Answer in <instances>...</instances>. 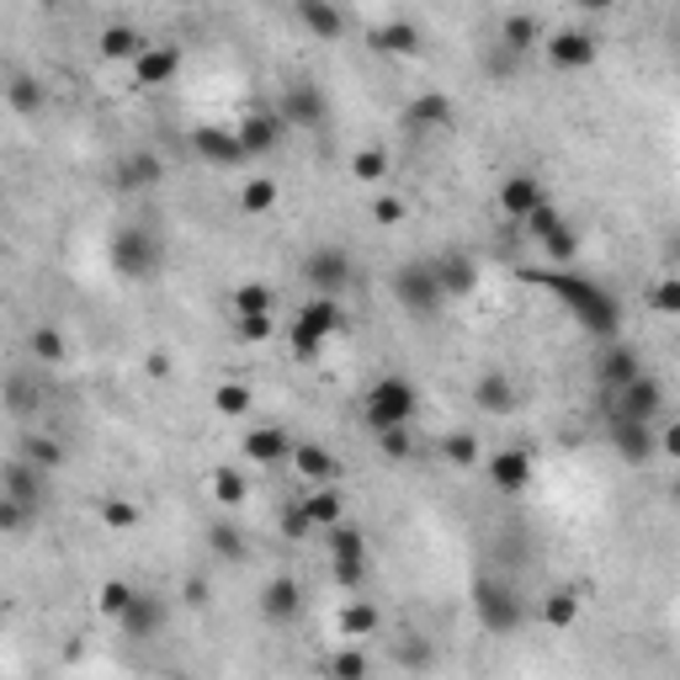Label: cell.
<instances>
[{
    "mask_svg": "<svg viewBox=\"0 0 680 680\" xmlns=\"http://www.w3.org/2000/svg\"><path fill=\"white\" fill-rule=\"evenodd\" d=\"M527 282H537L542 293H553L574 314V325L585 330V335H595V341H617L622 335V303L601 282H591V277H580V271H527Z\"/></svg>",
    "mask_w": 680,
    "mask_h": 680,
    "instance_id": "obj_1",
    "label": "cell"
},
{
    "mask_svg": "<svg viewBox=\"0 0 680 680\" xmlns=\"http://www.w3.org/2000/svg\"><path fill=\"white\" fill-rule=\"evenodd\" d=\"M298 612H303V585H298L293 574L267 580V591H261V617L277 622V627H288V622H298Z\"/></svg>",
    "mask_w": 680,
    "mask_h": 680,
    "instance_id": "obj_20",
    "label": "cell"
},
{
    "mask_svg": "<svg viewBox=\"0 0 680 680\" xmlns=\"http://www.w3.org/2000/svg\"><path fill=\"white\" fill-rule=\"evenodd\" d=\"M548 203V192H542V181L532 176V171H510V176L500 181V213L505 218H532L537 207Z\"/></svg>",
    "mask_w": 680,
    "mask_h": 680,
    "instance_id": "obj_16",
    "label": "cell"
},
{
    "mask_svg": "<svg viewBox=\"0 0 680 680\" xmlns=\"http://www.w3.org/2000/svg\"><path fill=\"white\" fill-rule=\"evenodd\" d=\"M388 176V149L384 144H367L352 154V181H361V186H384Z\"/></svg>",
    "mask_w": 680,
    "mask_h": 680,
    "instance_id": "obj_37",
    "label": "cell"
},
{
    "mask_svg": "<svg viewBox=\"0 0 680 680\" xmlns=\"http://www.w3.org/2000/svg\"><path fill=\"white\" fill-rule=\"evenodd\" d=\"M60 6H64V0H43V11H60Z\"/></svg>",
    "mask_w": 680,
    "mask_h": 680,
    "instance_id": "obj_62",
    "label": "cell"
},
{
    "mask_svg": "<svg viewBox=\"0 0 680 680\" xmlns=\"http://www.w3.org/2000/svg\"><path fill=\"white\" fill-rule=\"evenodd\" d=\"M367 213H373V224H378V229H399V224L410 218V203H404L399 192H378Z\"/></svg>",
    "mask_w": 680,
    "mask_h": 680,
    "instance_id": "obj_46",
    "label": "cell"
},
{
    "mask_svg": "<svg viewBox=\"0 0 680 680\" xmlns=\"http://www.w3.org/2000/svg\"><path fill=\"white\" fill-rule=\"evenodd\" d=\"M670 495H676V500H680V474H676V484H670Z\"/></svg>",
    "mask_w": 680,
    "mask_h": 680,
    "instance_id": "obj_63",
    "label": "cell"
},
{
    "mask_svg": "<svg viewBox=\"0 0 680 680\" xmlns=\"http://www.w3.org/2000/svg\"><path fill=\"white\" fill-rule=\"evenodd\" d=\"M537 245H542V256H548L553 267H574V261H580V235H574L569 224H559L553 235L537 239Z\"/></svg>",
    "mask_w": 680,
    "mask_h": 680,
    "instance_id": "obj_43",
    "label": "cell"
},
{
    "mask_svg": "<svg viewBox=\"0 0 680 680\" xmlns=\"http://www.w3.org/2000/svg\"><path fill=\"white\" fill-rule=\"evenodd\" d=\"M139 516H144V510H139V505L133 500H101V521H107V527H112V532H133V527H139Z\"/></svg>",
    "mask_w": 680,
    "mask_h": 680,
    "instance_id": "obj_49",
    "label": "cell"
},
{
    "mask_svg": "<svg viewBox=\"0 0 680 680\" xmlns=\"http://www.w3.org/2000/svg\"><path fill=\"white\" fill-rule=\"evenodd\" d=\"M6 101H11V112H17V118H37V112H43V86H37L32 75H11Z\"/></svg>",
    "mask_w": 680,
    "mask_h": 680,
    "instance_id": "obj_38",
    "label": "cell"
},
{
    "mask_svg": "<svg viewBox=\"0 0 680 680\" xmlns=\"http://www.w3.org/2000/svg\"><path fill=\"white\" fill-rule=\"evenodd\" d=\"M165 181V160L154 154V149H128L118 165V186L122 192H154Z\"/></svg>",
    "mask_w": 680,
    "mask_h": 680,
    "instance_id": "obj_21",
    "label": "cell"
},
{
    "mask_svg": "<svg viewBox=\"0 0 680 680\" xmlns=\"http://www.w3.org/2000/svg\"><path fill=\"white\" fill-rule=\"evenodd\" d=\"M32 356L37 361H48V367H60L64 356H69V346H64V330H54V325H43V330H32Z\"/></svg>",
    "mask_w": 680,
    "mask_h": 680,
    "instance_id": "obj_48",
    "label": "cell"
},
{
    "mask_svg": "<svg viewBox=\"0 0 680 680\" xmlns=\"http://www.w3.org/2000/svg\"><path fill=\"white\" fill-rule=\"evenodd\" d=\"M293 474L309 484H341V457L320 442H298L293 446Z\"/></svg>",
    "mask_w": 680,
    "mask_h": 680,
    "instance_id": "obj_23",
    "label": "cell"
},
{
    "mask_svg": "<svg viewBox=\"0 0 680 680\" xmlns=\"http://www.w3.org/2000/svg\"><path fill=\"white\" fill-rule=\"evenodd\" d=\"M298 22L309 28V37H320V43H341L346 37V17H341V6L335 0H293Z\"/></svg>",
    "mask_w": 680,
    "mask_h": 680,
    "instance_id": "obj_22",
    "label": "cell"
},
{
    "mask_svg": "<svg viewBox=\"0 0 680 680\" xmlns=\"http://www.w3.org/2000/svg\"><path fill=\"white\" fill-rule=\"evenodd\" d=\"M207 495H213L218 510H239V505L250 500V484H245L239 468H213V474H207Z\"/></svg>",
    "mask_w": 680,
    "mask_h": 680,
    "instance_id": "obj_34",
    "label": "cell"
},
{
    "mask_svg": "<svg viewBox=\"0 0 680 680\" xmlns=\"http://www.w3.org/2000/svg\"><path fill=\"white\" fill-rule=\"evenodd\" d=\"M612 414H627V420H659L665 414V384L659 378H649V373H638L627 388H617L612 393Z\"/></svg>",
    "mask_w": 680,
    "mask_h": 680,
    "instance_id": "obj_11",
    "label": "cell"
},
{
    "mask_svg": "<svg viewBox=\"0 0 680 680\" xmlns=\"http://www.w3.org/2000/svg\"><path fill=\"white\" fill-rule=\"evenodd\" d=\"M574 6H580V11H591V17H606L617 0H574Z\"/></svg>",
    "mask_w": 680,
    "mask_h": 680,
    "instance_id": "obj_61",
    "label": "cell"
},
{
    "mask_svg": "<svg viewBox=\"0 0 680 680\" xmlns=\"http://www.w3.org/2000/svg\"><path fill=\"white\" fill-rule=\"evenodd\" d=\"M468 601H474L478 627H484V633H495V638L516 633V627L527 622V601L516 595V585H510V580L478 574V580H474V591H468Z\"/></svg>",
    "mask_w": 680,
    "mask_h": 680,
    "instance_id": "obj_2",
    "label": "cell"
},
{
    "mask_svg": "<svg viewBox=\"0 0 680 680\" xmlns=\"http://www.w3.org/2000/svg\"><path fill=\"white\" fill-rule=\"evenodd\" d=\"M288 346H293L298 361H314V356L330 346V335H325V330H314L309 320H293V330H288Z\"/></svg>",
    "mask_w": 680,
    "mask_h": 680,
    "instance_id": "obj_44",
    "label": "cell"
},
{
    "mask_svg": "<svg viewBox=\"0 0 680 680\" xmlns=\"http://www.w3.org/2000/svg\"><path fill=\"white\" fill-rule=\"evenodd\" d=\"M277 197H282V192H277V181L271 176H250L245 186H239V213H256V218H261V213L277 207Z\"/></svg>",
    "mask_w": 680,
    "mask_h": 680,
    "instance_id": "obj_40",
    "label": "cell"
},
{
    "mask_svg": "<svg viewBox=\"0 0 680 680\" xmlns=\"http://www.w3.org/2000/svg\"><path fill=\"white\" fill-rule=\"evenodd\" d=\"M457 118V107H452V96L446 90H420L410 101V122L414 128H452Z\"/></svg>",
    "mask_w": 680,
    "mask_h": 680,
    "instance_id": "obj_31",
    "label": "cell"
},
{
    "mask_svg": "<svg viewBox=\"0 0 680 680\" xmlns=\"http://www.w3.org/2000/svg\"><path fill=\"white\" fill-rule=\"evenodd\" d=\"M676 48H680V11H676Z\"/></svg>",
    "mask_w": 680,
    "mask_h": 680,
    "instance_id": "obj_64",
    "label": "cell"
},
{
    "mask_svg": "<svg viewBox=\"0 0 680 680\" xmlns=\"http://www.w3.org/2000/svg\"><path fill=\"white\" fill-rule=\"evenodd\" d=\"M330 559H367V532L352 521L330 527Z\"/></svg>",
    "mask_w": 680,
    "mask_h": 680,
    "instance_id": "obj_45",
    "label": "cell"
},
{
    "mask_svg": "<svg viewBox=\"0 0 680 680\" xmlns=\"http://www.w3.org/2000/svg\"><path fill=\"white\" fill-rule=\"evenodd\" d=\"M181 601H186V606H207V580L203 574H192V580L181 585Z\"/></svg>",
    "mask_w": 680,
    "mask_h": 680,
    "instance_id": "obj_59",
    "label": "cell"
},
{
    "mask_svg": "<svg viewBox=\"0 0 680 680\" xmlns=\"http://www.w3.org/2000/svg\"><path fill=\"white\" fill-rule=\"evenodd\" d=\"M229 303H235V320L239 314H271V309H277V293H271L267 282H239L235 293H229Z\"/></svg>",
    "mask_w": 680,
    "mask_h": 680,
    "instance_id": "obj_41",
    "label": "cell"
},
{
    "mask_svg": "<svg viewBox=\"0 0 680 680\" xmlns=\"http://www.w3.org/2000/svg\"><path fill=\"white\" fill-rule=\"evenodd\" d=\"M638 373H644V356L633 352L627 341H601V356H595V384L606 388V393L627 388Z\"/></svg>",
    "mask_w": 680,
    "mask_h": 680,
    "instance_id": "obj_12",
    "label": "cell"
},
{
    "mask_svg": "<svg viewBox=\"0 0 680 680\" xmlns=\"http://www.w3.org/2000/svg\"><path fill=\"white\" fill-rule=\"evenodd\" d=\"M542 54H548L553 69H569V75H574V69H591V64L601 60V37L585 28H563L542 43Z\"/></svg>",
    "mask_w": 680,
    "mask_h": 680,
    "instance_id": "obj_8",
    "label": "cell"
},
{
    "mask_svg": "<svg viewBox=\"0 0 680 680\" xmlns=\"http://www.w3.org/2000/svg\"><path fill=\"white\" fill-rule=\"evenodd\" d=\"M414 414H420V393H414L410 378H378L361 399V420H367L373 436L393 431V425H410Z\"/></svg>",
    "mask_w": 680,
    "mask_h": 680,
    "instance_id": "obj_3",
    "label": "cell"
},
{
    "mask_svg": "<svg viewBox=\"0 0 680 680\" xmlns=\"http://www.w3.org/2000/svg\"><path fill=\"white\" fill-rule=\"evenodd\" d=\"M271 330H277V320H271V314H239V341H250V346L271 341Z\"/></svg>",
    "mask_w": 680,
    "mask_h": 680,
    "instance_id": "obj_55",
    "label": "cell"
},
{
    "mask_svg": "<svg viewBox=\"0 0 680 680\" xmlns=\"http://www.w3.org/2000/svg\"><path fill=\"white\" fill-rule=\"evenodd\" d=\"M330 580H335L341 591H356V585L367 580V559H330Z\"/></svg>",
    "mask_w": 680,
    "mask_h": 680,
    "instance_id": "obj_51",
    "label": "cell"
},
{
    "mask_svg": "<svg viewBox=\"0 0 680 680\" xmlns=\"http://www.w3.org/2000/svg\"><path fill=\"white\" fill-rule=\"evenodd\" d=\"M367 670H373L367 654H356V649H341L335 659H330V676H341V680H361Z\"/></svg>",
    "mask_w": 680,
    "mask_h": 680,
    "instance_id": "obj_54",
    "label": "cell"
},
{
    "mask_svg": "<svg viewBox=\"0 0 680 680\" xmlns=\"http://www.w3.org/2000/svg\"><path fill=\"white\" fill-rule=\"evenodd\" d=\"M298 320H309L314 330H325L330 341H341L346 330H352V320H346V303L341 298H330V293H314L303 309H298Z\"/></svg>",
    "mask_w": 680,
    "mask_h": 680,
    "instance_id": "obj_25",
    "label": "cell"
},
{
    "mask_svg": "<svg viewBox=\"0 0 680 680\" xmlns=\"http://www.w3.org/2000/svg\"><path fill=\"white\" fill-rule=\"evenodd\" d=\"M192 154L207 160V165H245L250 154L239 144V128H224V122H203V128H192Z\"/></svg>",
    "mask_w": 680,
    "mask_h": 680,
    "instance_id": "obj_10",
    "label": "cell"
},
{
    "mask_svg": "<svg viewBox=\"0 0 680 680\" xmlns=\"http://www.w3.org/2000/svg\"><path fill=\"white\" fill-rule=\"evenodd\" d=\"M659 457H670V463L680 468V420H676V425H665V431H659Z\"/></svg>",
    "mask_w": 680,
    "mask_h": 680,
    "instance_id": "obj_58",
    "label": "cell"
},
{
    "mask_svg": "<svg viewBox=\"0 0 680 680\" xmlns=\"http://www.w3.org/2000/svg\"><path fill=\"white\" fill-rule=\"evenodd\" d=\"M388 293L404 314H436L446 303V288H442V271H436V256L431 261H404V267L388 277Z\"/></svg>",
    "mask_w": 680,
    "mask_h": 680,
    "instance_id": "obj_5",
    "label": "cell"
},
{
    "mask_svg": "<svg viewBox=\"0 0 680 680\" xmlns=\"http://www.w3.org/2000/svg\"><path fill=\"white\" fill-rule=\"evenodd\" d=\"M436 271H442L446 298H468L478 288V267L463 256V250H446V256H436Z\"/></svg>",
    "mask_w": 680,
    "mask_h": 680,
    "instance_id": "obj_30",
    "label": "cell"
},
{
    "mask_svg": "<svg viewBox=\"0 0 680 680\" xmlns=\"http://www.w3.org/2000/svg\"><path fill=\"white\" fill-rule=\"evenodd\" d=\"M542 622H548L553 633H569V627L580 622V595L574 591H548L542 595Z\"/></svg>",
    "mask_w": 680,
    "mask_h": 680,
    "instance_id": "obj_36",
    "label": "cell"
},
{
    "mask_svg": "<svg viewBox=\"0 0 680 680\" xmlns=\"http://www.w3.org/2000/svg\"><path fill=\"white\" fill-rule=\"evenodd\" d=\"M606 436H612V452H617L627 468H644V463H654V457H659V436H654L649 420H627V414H612Z\"/></svg>",
    "mask_w": 680,
    "mask_h": 680,
    "instance_id": "obj_6",
    "label": "cell"
},
{
    "mask_svg": "<svg viewBox=\"0 0 680 680\" xmlns=\"http://www.w3.org/2000/svg\"><path fill=\"white\" fill-rule=\"evenodd\" d=\"M277 112L288 118V128H325L330 122V96L314 86V80H293V86L282 90Z\"/></svg>",
    "mask_w": 680,
    "mask_h": 680,
    "instance_id": "obj_9",
    "label": "cell"
},
{
    "mask_svg": "<svg viewBox=\"0 0 680 680\" xmlns=\"http://www.w3.org/2000/svg\"><path fill=\"white\" fill-rule=\"evenodd\" d=\"M548 37H542V22H537L532 11H516V17H505L500 22V48L505 54H532L542 48Z\"/></svg>",
    "mask_w": 680,
    "mask_h": 680,
    "instance_id": "obj_27",
    "label": "cell"
},
{
    "mask_svg": "<svg viewBox=\"0 0 680 680\" xmlns=\"http://www.w3.org/2000/svg\"><path fill=\"white\" fill-rule=\"evenodd\" d=\"M144 48H149V37L139 28H128V22H112V28H101V37H96V54L107 64H133Z\"/></svg>",
    "mask_w": 680,
    "mask_h": 680,
    "instance_id": "obj_24",
    "label": "cell"
},
{
    "mask_svg": "<svg viewBox=\"0 0 680 680\" xmlns=\"http://www.w3.org/2000/svg\"><path fill=\"white\" fill-rule=\"evenodd\" d=\"M144 367H149V378H171V356L165 352H149Z\"/></svg>",
    "mask_w": 680,
    "mask_h": 680,
    "instance_id": "obj_60",
    "label": "cell"
},
{
    "mask_svg": "<svg viewBox=\"0 0 680 680\" xmlns=\"http://www.w3.org/2000/svg\"><path fill=\"white\" fill-rule=\"evenodd\" d=\"M442 457H446V468H484V446H478L474 431L442 436Z\"/></svg>",
    "mask_w": 680,
    "mask_h": 680,
    "instance_id": "obj_35",
    "label": "cell"
},
{
    "mask_svg": "<svg viewBox=\"0 0 680 680\" xmlns=\"http://www.w3.org/2000/svg\"><path fill=\"white\" fill-rule=\"evenodd\" d=\"M235 128H239V144H245V154H250V160H261V154H271V149L282 144L288 118H282V112H245Z\"/></svg>",
    "mask_w": 680,
    "mask_h": 680,
    "instance_id": "obj_18",
    "label": "cell"
},
{
    "mask_svg": "<svg viewBox=\"0 0 680 680\" xmlns=\"http://www.w3.org/2000/svg\"><path fill=\"white\" fill-rule=\"evenodd\" d=\"M28 521H32V505H22L17 495H6V500H0V532H6V537H17Z\"/></svg>",
    "mask_w": 680,
    "mask_h": 680,
    "instance_id": "obj_53",
    "label": "cell"
},
{
    "mask_svg": "<svg viewBox=\"0 0 680 680\" xmlns=\"http://www.w3.org/2000/svg\"><path fill=\"white\" fill-rule=\"evenodd\" d=\"M309 532H314L309 510H303V505H288V510H282V537H288V542H303Z\"/></svg>",
    "mask_w": 680,
    "mask_h": 680,
    "instance_id": "obj_57",
    "label": "cell"
},
{
    "mask_svg": "<svg viewBox=\"0 0 680 680\" xmlns=\"http://www.w3.org/2000/svg\"><path fill=\"white\" fill-rule=\"evenodd\" d=\"M213 414H224V420H250L256 414V388L250 384H213Z\"/></svg>",
    "mask_w": 680,
    "mask_h": 680,
    "instance_id": "obj_32",
    "label": "cell"
},
{
    "mask_svg": "<svg viewBox=\"0 0 680 680\" xmlns=\"http://www.w3.org/2000/svg\"><path fill=\"white\" fill-rule=\"evenodd\" d=\"M28 463L37 468H64V446L54 436H28Z\"/></svg>",
    "mask_w": 680,
    "mask_h": 680,
    "instance_id": "obj_50",
    "label": "cell"
},
{
    "mask_svg": "<svg viewBox=\"0 0 680 680\" xmlns=\"http://www.w3.org/2000/svg\"><path fill=\"white\" fill-rule=\"evenodd\" d=\"M165 267V239L144 229V224H128L112 235V271L128 277V282H149V277H160Z\"/></svg>",
    "mask_w": 680,
    "mask_h": 680,
    "instance_id": "obj_4",
    "label": "cell"
},
{
    "mask_svg": "<svg viewBox=\"0 0 680 680\" xmlns=\"http://www.w3.org/2000/svg\"><path fill=\"white\" fill-rule=\"evenodd\" d=\"M293 436L282 431V425H256V431H245V457L256 463V468H282V463H293Z\"/></svg>",
    "mask_w": 680,
    "mask_h": 680,
    "instance_id": "obj_17",
    "label": "cell"
},
{
    "mask_svg": "<svg viewBox=\"0 0 680 680\" xmlns=\"http://www.w3.org/2000/svg\"><path fill=\"white\" fill-rule=\"evenodd\" d=\"M303 510H309V521H314V527H341V521H346V495H341V484H320V489H314V495H303Z\"/></svg>",
    "mask_w": 680,
    "mask_h": 680,
    "instance_id": "obj_28",
    "label": "cell"
},
{
    "mask_svg": "<svg viewBox=\"0 0 680 680\" xmlns=\"http://www.w3.org/2000/svg\"><path fill=\"white\" fill-rule=\"evenodd\" d=\"M484 474H489V484L500 489V495H521L527 484H532V452H521V446H500L495 457H484Z\"/></svg>",
    "mask_w": 680,
    "mask_h": 680,
    "instance_id": "obj_15",
    "label": "cell"
},
{
    "mask_svg": "<svg viewBox=\"0 0 680 680\" xmlns=\"http://www.w3.org/2000/svg\"><path fill=\"white\" fill-rule=\"evenodd\" d=\"M165 617H171V606H165L154 591H139L133 595V606L118 617V627H122V638H160Z\"/></svg>",
    "mask_w": 680,
    "mask_h": 680,
    "instance_id": "obj_19",
    "label": "cell"
},
{
    "mask_svg": "<svg viewBox=\"0 0 680 680\" xmlns=\"http://www.w3.org/2000/svg\"><path fill=\"white\" fill-rule=\"evenodd\" d=\"M474 404L484 414L505 420V414H516V384H510L505 373H484V378L474 384Z\"/></svg>",
    "mask_w": 680,
    "mask_h": 680,
    "instance_id": "obj_26",
    "label": "cell"
},
{
    "mask_svg": "<svg viewBox=\"0 0 680 680\" xmlns=\"http://www.w3.org/2000/svg\"><path fill=\"white\" fill-rule=\"evenodd\" d=\"M43 474L48 468H37V463H11L6 468V495H17L32 510H43Z\"/></svg>",
    "mask_w": 680,
    "mask_h": 680,
    "instance_id": "obj_33",
    "label": "cell"
},
{
    "mask_svg": "<svg viewBox=\"0 0 680 680\" xmlns=\"http://www.w3.org/2000/svg\"><path fill=\"white\" fill-rule=\"evenodd\" d=\"M644 303H649L659 320H680V271H670V277H659V282H649V293H644Z\"/></svg>",
    "mask_w": 680,
    "mask_h": 680,
    "instance_id": "obj_39",
    "label": "cell"
},
{
    "mask_svg": "<svg viewBox=\"0 0 680 680\" xmlns=\"http://www.w3.org/2000/svg\"><path fill=\"white\" fill-rule=\"evenodd\" d=\"M384 627V612L373 606V601H346L341 612H335V633L341 638H373Z\"/></svg>",
    "mask_w": 680,
    "mask_h": 680,
    "instance_id": "obj_29",
    "label": "cell"
},
{
    "mask_svg": "<svg viewBox=\"0 0 680 680\" xmlns=\"http://www.w3.org/2000/svg\"><path fill=\"white\" fill-rule=\"evenodd\" d=\"M133 595H139V585H128V580H101V591H96V612L118 622L122 612L133 606Z\"/></svg>",
    "mask_w": 680,
    "mask_h": 680,
    "instance_id": "obj_42",
    "label": "cell"
},
{
    "mask_svg": "<svg viewBox=\"0 0 680 680\" xmlns=\"http://www.w3.org/2000/svg\"><path fill=\"white\" fill-rule=\"evenodd\" d=\"M303 277H309V288L314 293H330V298H346L352 288V256L346 250H335V245H320V250H309V261H303Z\"/></svg>",
    "mask_w": 680,
    "mask_h": 680,
    "instance_id": "obj_7",
    "label": "cell"
},
{
    "mask_svg": "<svg viewBox=\"0 0 680 680\" xmlns=\"http://www.w3.org/2000/svg\"><path fill=\"white\" fill-rule=\"evenodd\" d=\"M559 224H563V213H559L553 203H542V207L532 213V218H527V235H532V239H548L553 229H559Z\"/></svg>",
    "mask_w": 680,
    "mask_h": 680,
    "instance_id": "obj_56",
    "label": "cell"
},
{
    "mask_svg": "<svg viewBox=\"0 0 680 680\" xmlns=\"http://www.w3.org/2000/svg\"><path fill=\"white\" fill-rule=\"evenodd\" d=\"M207 548H213V553H218L224 563H239V559H245V537H239L229 521H213V527H207Z\"/></svg>",
    "mask_w": 680,
    "mask_h": 680,
    "instance_id": "obj_47",
    "label": "cell"
},
{
    "mask_svg": "<svg viewBox=\"0 0 680 680\" xmlns=\"http://www.w3.org/2000/svg\"><path fill=\"white\" fill-rule=\"evenodd\" d=\"M367 48L384 54V60H420L425 54V32L399 17V22H384V28L367 32Z\"/></svg>",
    "mask_w": 680,
    "mask_h": 680,
    "instance_id": "obj_14",
    "label": "cell"
},
{
    "mask_svg": "<svg viewBox=\"0 0 680 680\" xmlns=\"http://www.w3.org/2000/svg\"><path fill=\"white\" fill-rule=\"evenodd\" d=\"M176 69H181V48H176V43H149L144 54L128 64V75H133V86H139V90L171 86V80H176Z\"/></svg>",
    "mask_w": 680,
    "mask_h": 680,
    "instance_id": "obj_13",
    "label": "cell"
},
{
    "mask_svg": "<svg viewBox=\"0 0 680 680\" xmlns=\"http://www.w3.org/2000/svg\"><path fill=\"white\" fill-rule=\"evenodd\" d=\"M378 452L384 457H393V463H404L414 452V442H410V425H393V431H378Z\"/></svg>",
    "mask_w": 680,
    "mask_h": 680,
    "instance_id": "obj_52",
    "label": "cell"
}]
</instances>
